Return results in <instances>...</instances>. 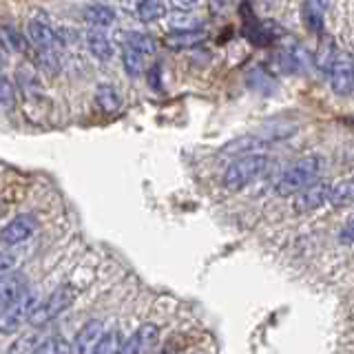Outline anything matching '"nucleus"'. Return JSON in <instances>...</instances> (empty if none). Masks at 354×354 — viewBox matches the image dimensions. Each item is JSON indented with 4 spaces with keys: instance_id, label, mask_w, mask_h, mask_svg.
Masks as SVG:
<instances>
[{
    "instance_id": "1",
    "label": "nucleus",
    "mask_w": 354,
    "mask_h": 354,
    "mask_svg": "<svg viewBox=\"0 0 354 354\" xmlns=\"http://www.w3.org/2000/svg\"><path fill=\"white\" fill-rule=\"evenodd\" d=\"M266 169H268V155L248 153V155H241V158L230 160L221 182H224L226 191L237 193V191H243L246 186H250L252 182H257L266 173Z\"/></svg>"
},
{
    "instance_id": "2",
    "label": "nucleus",
    "mask_w": 354,
    "mask_h": 354,
    "mask_svg": "<svg viewBox=\"0 0 354 354\" xmlns=\"http://www.w3.org/2000/svg\"><path fill=\"white\" fill-rule=\"evenodd\" d=\"M321 169H324V160L319 155H306V158L297 160L290 169H288L279 180L274 184V193L279 197H288L299 193L301 188H306L308 184H313Z\"/></svg>"
},
{
    "instance_id": "3",
    "label": "nucleus",
    "mask_w": 354,
    "mask_h": 354,
    "mask_svg": "<svg viewBox=\"0 0 354 354\" xmlns=\"http://www.w3.org/2000/svg\"><path fill=\"white\" fill-rule=\"evenodd\" d=\"M77 299V288L71 283H62L58 286L51 295H47L44 299H40V304L33 310V315L29 319L31 328H42L51 324L53 319H58L64 310H69L73 306V301Z\"/></svg>"
},
{
    "instance_id": "4",
    "label": "nucleus",
    "mask_w": 354,
    "mask_h": 354,
    "mask_svg": "<svg viewBox=\"0 0 354 354\" xmlns=\"http://www.w3.org/2000/svg\"><path fill=\"white\" fill-rule=\"evenodd\" d=\"M38 304H40V297L36 292L27 290L16 304L0 310V335H16V332H20L22 326L29 324V319Z\"/></svg>"
},
{
    "instance_id": "5",
    "label": "nucleus",
    "mask_w": 354,
    "mask_h": 354,
    "mask_svg": "<svg viewBox=\"0 0 354 354\" xmlns=\"http://www.w3.org/2000/svg\"><path fill=\"white\" fill-rule=\"evenodd\" d=\"M243 16V38L252 42L254 47H272L274 42L283 38V29L274 20H259L250 11V16L241 9Z\"/></svg>"
},
{
    "instance_id": "6",
    "label": "nucleus",
    "mask_w": 354,
    "mask_h": 354,
    "mask_svg": "<svg viewBox=\"0 0 354 354\" xmlns=\"http://www.w3.org/2000/svg\"><path fill=\"white\" fill-rule=\"evenodd\" d=\"M308 62H310V55L301 44L286 36L279 40V47H277V53H274L277 71L288 73V75H299L308 69Z\"/></svg>"
},
{
    "instance_id": "7",
    "label": "nucleus",
    "mask_w": 354,
    "mask_h": 354,
    "mask_svg": "<svg viewBox=\"0 0 354 354\" xmlns=\"http://www.w3.org/2000/svg\"><path fill=\"white\" fill-rule=\"evenodd\" d=\"M27 36H29V44H33V49H36V51L60 49L64 44L58 29L51 25V20H49L47 14L31 16V20L27 22Z\"/></svg>"
},
{
    "instance_id": "8",
    "label": "nucleus",
    "mask_w": 354,
    "mask_h": 354,
    "mask_svg": "<svg viewBox=\"0 0 354 354\" xmlns=\"http://www.w3.org/2000/svg\"><path fill=\"white\" fill-rule=\"evenodd\" d=\"M352 58H350V53H343L339 51V55L335 58V62H332L330 66V73L326 75L328 77V82L332 86V91H335L337 95L341 97H350L352 95Z\"/></svg>"
},
{
    "instance_id": "9",
    "label": "nucleus",
    "mask_w": 354,
    "mask_h": 354,
    "mask_svg": "<svg viewBox=\"0 0 354 354\" xmlns=\"http://www.w3.org/2000/svg\"><path fill=\"white\" fill-rule=\"evenodd\" d=\"M36 228H38L36 217H33L31 213H20L11 219L3 230H0V241L9 248L20 246V243H25L33 232H36Z\"/></svg>"
},
{
    "instance_id": "10",
    "label": "nucleus",
    "mask_w": 354,
    "mask_h": 354,
    "mask_svg": "<svg viewBox=\"0 0 354 354\" xmlns=\"http://www.w3.org/2000/svg\"><path fill=\"white\" fill-rule=\"evenodd\" d=\"M160 341V328L158 324H142L133 335L122 341V352L120 354H149Z\"/></svg>"
},
{
    "instance_id": "11",
    "label": "nucleus",
    "mask_w": 354,
    "mask_h": 354,
    "mask_svg": "<svg viewBox=\"0 0 354 354\" xmlns=\"http://www.w3.org/2000/svg\"><path fill=\"white\" fill-rule=\"evenodd\" d=\"M328 195L330 184L324 180H315L313 184H308L299 193H295V210L297 213H313V210L328 204Z\"/></svg>"
},
{
    "instance_id": "12",
    "label": "nucleus",
    "mask_w": 354,
    "mask_h": 354,
    "mask_svg": "<svg viewBox=\"0 0 354 354\" xmlns=\"http://www.w3.org/2000/svg\"><path fill=\"white\" fill-rule=\"evenodd\" d=\"M272 142L270 136H257V133H252V136H241L237 140L228 142L224 149H221V158H241V155H248V153H259L263 147H268Z\"/></svg>"
},
{
    "instance_id": "13",
    "label": "nucleus",
    "mask_w": 354,
    "mask_h": 354,
    "mask_svg": "<svg viewBox=\"0 0 354 354\" xmlns=\"http://www.w3.org/2000/svg\"><path fill=\"white\" fill-rule=\"evenodd\" d=\"M104 335V324L100 319H91V321H86V324L77 330V335L73 337V343H69L71 346V352L73 354H88L93 348H95V343L100 341V337Z\"/></svg>"
},
{
    "instance_id": "14",
    "label": "nucleus",
    "mask_w": 354,
    "mask_h": 354,
    "mask_svg": "<svg viewBox=\"0 0 354 354\" xmlns=\"http://www.w3.org/2000/svg\"><path fill=\"white\" fill-rule=\"evenodd\" d=\"M330 3H332V0H304L301 16H304V22H306V27H308L310 33H317V36L324 33L326 14L330 9Z\"/></svg>"
},
{
    "instance_id": "15",
    "label": "nucleus",
    "mask_w": 354,
    "mask_h": 354,
    "mask_svg": "<svg viewBox=\"0 0 354 354\" xmlns=\"http://www.w3.org/2000/svg\"><path fill=\"white\" fill-rule=\"evenodd\" d=\"M27 290H29V286H27V279L22 274L9 272L5 277H0V310H5L11 304H16Z\"/></svg>"
},
{
    "instance_id": "16",
    "label": "nucleus",
    "mask_w": 354,
    "mask_h": 354,
    "mask_svg": "<svg viewBox=\"0 0 354 354\" xmlns=\"http://www.w3.org/2000/svg\"><path fill=\"white\" fill-rule=\"evenodd\" d=\"M206 40V31L204 29H193V31H169L164 36L162 44L166 49L173 51H188L199 47Z\"/></svg>"
},
{
    "instance_id": "17",
    "label": "nucleus",
    "mask_w": 354,
    "mask_h": 354,
    "mask_svg": "<svg viewBox=\"0 0 354 354\" xmlns=\"http://www.w3.org/2000/svg\"><path fill=\"white\" fill-rule=\"evenodd\" d=\"M339 51L341 49H339L335 36H330V33H326V31L321 33V36H319V47H317V53H315V58H313L317 71L321 75L330 73V66H332V62H335V58L339 55Z\"/></svg>"
},
{
    "instance_id": "18",
    "label": "nucleus",
    "mask_w": 354,
    "mask_h": 354,
    "mask_svg": "<svg viewBox=\"0 0 354 354\" xmlns=\"http://www.w3.org/2000/svg\"><path fill=\"white\" fill-rule=\"evenodd\" d=\"M86 47L100 62H111L115 58V44L102 29H91L86 33Z\"/></svg>"
},
{
    "instance_id": "19",
    "label": "nucleus",
    "mask_w": 354,
    "mask_h": 354,
    "mask_svg": "<svg viewBox=\"0 0 354 354\" xmlns=\"http://www.w3.org/2000/svg\"><path fill=\"white\" fill-rule=\"evenodd\" d=\"M115 9L109 7V5H102V3H93V5H86L82 9V20L86 22L91 29H106L115 22Z\"/></svg>"
},
{
    "instance_id": "20",
    "label": "nucleus",
    "mask_w": 354,
    "mask_h": 354,
    "mask_svg": "<svg viewBox=\"0 0 354 354\" xmlns=\"http://www.w3.org/2000/svg\"><path fill=\"white\" fill-rule=\"evenodd\" d=\"M16 82H18V88H20V93L25 95V97H33V100H38L42 97V82H40V77H38V71L33 69L31 64H20L18 69H16Z\"/></svg>"
},
{
    "instance_id": "21",
    "label": "nucleus",
    "mask_w": 354,
    "mask_h": 354,
    "mask_svg": "<svg viewBox=\"0 0 354 354\" xmlns=\"http://www.w3.org/2000/svg\"><path fill=\"white\" fill-rule=\"evenodd\" d=\"M120 38L124 40V49L136 51V53L144 55V58L158 51V42H155V38L149 36V33H144V31L129 29V31H122Z\"/></svg>"
},
{
    "instance_id": "22",
    "label": "nucleus",
    "mask_w": 354,
    "mask_h": 354,
    "mask_svg": "<svg viewBox=\"0 0 354 354\" xmlns=\"http://www.w3.org/2000/svg\"><path fill=\"white\" fill-rule=\"evenodd\" d=\"M246 86L261 95H270L277 88V77L268 69H263V66H252L246 73Z\"/></svg>"
},
{
    "instance_id": "23",
    "label": "nucleus",
    "mask_w": 354,
    "mask_h": 354,
    "mask_svg": "<svg viewBox=\"0 0 354 354\" xmlns=\"http://www.w3.org/2000/svg\"><path fill=\"white\" fill-rule=\"evenodd\" d=\"M169 14V5L166 0H138L136 16L140 22H158Z\"/></svg>"
},
{
    "instance_id": "24",
    "label": "nucleus",
    "mask_w": 354,
    "mask_h": 354,
    "mask_svg": "<svg viewBox=\"0 0 354 354\" xmlns=\"http://www.w3.org/2000/svg\"><path fill=\"white\" fill-rule=\"evenodd\" d=\"M93 100H95V104L100 106V111L106 113V115L118 113L120 106H122V100H120V95L115 91V86H111V84H97Z\"/></svg>"
},
{
    "instance_id": "25",
    "label": "nucleus",
    "mask_w": 354,
    "mask_h": 354,
    "mask_svg": "<svg viewBox=\"0 0 354 354\" xmlns=\"http://www.w3.org/2000/svg\"><path fill=\"white\" fill-rule=\"evenodd\" d=\"M166 25L171 31H193V29H202L199 25V18L193 16V11H173V14H166Z\"/></svg>"
},
{
    "instance_id": "26",
    "label": "nucleus",
    "mask_w": 354,
    "mask_h": 354,
    "mask_svg": "<svg viewBox=\"0 0 354 354\" xmlns=\"http://www.w3.org/2000/svg\"><path fill=\"white\" fill-rule=\"evenodd\" d=\"M122 332L118 328L104 332L100 341L95 343V348L88 352V354H120L122 352Z\"/></svg>"
},
{
    "instance_id": "27",
    "label": "nucleus",
    "mask_w": 354,
    "mask_h": 354,
    "mask_svg": "<svg viewBox=\"0 0 354 354\" xmlns=\"http://www.w3.org/2000/svg\"><path fill=\"white\" fill-rule=\"evenodd\" d=\"M33 354H71V346L62 335H49L40 339Z\"/></svg>"
},
{
    "instance_id": "28",
    "label": "nucleus",
    "mask_w": 354,
    "mask_h": 354,
    "mask_svg": "<svg viewBox=\"0 0 354 354\" xmlns=\"http://www.w3.org/2000/svg\"><path fill=\"white\" fill-rule=\"evenodd\" d=\"M352 197H354V184L352 180H343L335 186H330V195H328V202L332 206H350L352 204Z\"/></svg>"
},
{
    "instance_id": "29",
    "label": "nucleus",
    "mask_w": 354,
    "mask_h": 354,
    "mask_svg": "<svg viewBox=\"0 0 354 354\" xmlns=\"http://www.w3.org/2000/svg\"><path fill=\"white\" fill-rule=\"evenodd\" d=\"M36 64L44 75H58L60 73V49L36 51Z\"/></svg>"
},
{
    "instance_id": "30",
    "label": "nucleus",
    "mask_w": 354,
    "mask_h": 354,
    "mask_svg": "<svg viewBox=\"0 0 354 354\" xmlns=\"http://www.w3.org/2000/svg\"><path fill=\"white\" fill-rule=\"evenodd\" d=\"M5 49L18 51V53H29V40H25V36L14 27V25H5L3 27V40Z\"/></svg>"
},
{
    "instance_id": "31",
    "label": "nucleus",
    "mask_w": 354,
    "mask_h": 354,
    "mask_svg": "<svg viewBox=\"0 0 354 354\" xmlns=\"http://www.w3.org/2000/svg\"><path fill=\"white\" fill-rule=\"evenodd\" d=\"M38 343H40V339H38L36 332H27V335H20L18 339H14L7 354H33Z\"/></svg>"
},
{
    "instance_id": "32",
    "label": "nucleus",
    "mask_w": 354,
    "mask_h": 354,
    "mask_svg": "<svg viewBox=\"0 0 354 354\" xmlns=\"http://www.w3.org/2000/svg\"><path fill=\"white\" fill-rule=\"evenodd\" d=\"M122 66H124L127 75L140 77L144 73V55L131 51V49H124L122 51Z\"/></svg>"
},
{
    "instance_id": "33",
    "label": "nucleus",
    "mask_w": 354,
    "mask_h": 354,
    "mask_svg": "<svg viewBox=\"0 0 354 354\" xmlns=\"http://www.w3.org/2000/svg\"><path fill=\"white\" fill-rule=\"evenodd\" d=\"M14 104H16V86L3 71H0V106L11 109Z\"/></svg>"
},
{
    "instance_id": "34",
    "label": "nucleus",
    "mask_w": 354,
    "mask_h": 354,
    "mask_svg": "<svg viewBox=\"0 0 354 354\" xmlns=\"http://www.w3.org/2000/svg\"><path fill=\"white\" fill-rule=\"evenodd\" d=\"M20 261H22V257H20L18 250H3L0 252V277H5L9 272H16Z\"/></svg>"
},
{
    "instance_id": "35",
    "label": "nucleus",
    "mask_w": 354,
    "mask_h": 354,
    "mask_svg": "<svg viewBox=\"0 0 354 354\" xmlns=\"http://www.w3.org/2000/svg\"><path fill=\"white\" fill-rule=\"evenodd\" d=\"M199 3H202V0H169V5L173 11H193Z\"/></svg>"
},
{
    "instance_id": "36",
    "label": "nucleus",
    "mask_w": 354,
    "mask_h": 354,
    "mask_svg": "<svg viewBox=\"0 0 354 354\" xmlns=\"http://www.w3.org/2000/svg\"><path fill=\"white\" fill-rule=\"evenodd\" d=\"M147 80H149V84L155 88V91H162V75H160V66L158 64L151 66V69L147 71Z\"/></svg>"
},
{
    "instance_id": "37",
    "label": "nucleus",
    "mask_w": 354,
    "mask_h": 354,
    "mask_svg": "<svg viewBox=\"0 0 354 354\" xmlns=\"http://www.w3.org/2000/svg\"><path fill=\"white\" fill-rule=\"evenodd\" d=\"M230 0H210V14L213 16H224L228 11Z\"/></svg>"
},
{
    "instance_id": "38",
    "label": "nucleus",
    "mask_w": 354,
    "mask_h": 354,
    "mask_svg": "<svg viewBox=\"0 0 354 354\" xmlns=\"http://www.w3.org/2000/svg\"><path fill=\"white\" fill-rule=\"evenodd\" d=\"M339 241H343V243H352V221H348L346 226H343V230L339 232Z\"/></svg>"
},
{
    "instance_id": "39",
    "label": "nucleus",
    "mask_w": 354,
    "mask_h": 354,
    "mask_svg": "<svg viewBox=\"0 0 354 354\" xmlns=\"http://www.w3.org/2000/svg\"><path fill=\"white\" fill-rule=\"evenodd\" d=\"M5 62H7V49H5V44L0 42V71L5 69Z\"/></svg>"
}]
</instances>
